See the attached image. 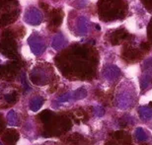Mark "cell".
Here are the masks:
<instances>
[{"label":"cell","mask_w":152,"mask_h":145,"mask_svg":"<svg viewBox=\"0 0 152 145\" xmlns=\"http://www.w3.org/2000/svg\"><path fill=\"white\" fill-rule=\"evenodd\" d=\"M63 18V12L61 9H53L50 12L48 19V29L50 31H56L57 28L61 25Z\"/></svg>","instance_id":"cell-1"},{"label":"cell","mask_w":152,"mask_h":145,"mask_svg":"<svg viewBox=\"0 0 152 145\" xmlns=\"http://www.w3.org/2000/svg\"><path fill=\"white\" fill-rule=\"evenodd\" d=\"M41 6H42V9H44L45 11H48V4H47V3H44V2H41Z\"/></svg>","instance_id":"cell-2"}]
</instances>
